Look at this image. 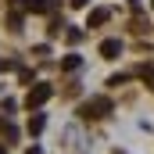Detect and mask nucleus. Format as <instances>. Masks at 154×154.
<instances>
[{
  "label": "nucleus",
  "instance_id": "f8f14e48",
  "mask_svg": "<svg viewBox=\"0 0 154 154\" xmlns=\"http://www.w3.org/2000/svg\"><path fill=\"white\" fill-rule=\"evenodd\" d=\"M151 7H154V0H151Z\"/></svg>",
  "mask_w": 154,
  "mask_h": 154
},
{
  "label": "nucleus",
  "instance_id": "f257e3e1",
  "mask_svg": "<svg viewBox=\"0 0 154 154\" xmlns=\"http://www.w3.org/2000/svg\"><path fill=\"white\" fill-rule=\"evenodd\" d=\"M79 115L82 118H108L111 115V100H108V97H90V100L79 108Z\"/></svg>",
  "mask_w": 154,
  "mask_h": 154
},
{
  "label": "nucleus",
  "instance_id": "9d476101",
  "mask_svg": "<svg viewBox=\"0 0 154 154\" xmlns=\"http://www.w3.org/2000/svg\"><path fill=\"white\" fill-rule=\"evenodd\" d=\"M29 154H43V151H39V147H29Z\"/></svg>",
  "mask_w": 154,
  "mask_h": 154
},
{
  "label": "nucleus",
  "instance_id": "423d86ee",
  "mask_svg": "<svg viewBox=\"0 0 154 154\" xmlns=\"http://www.w3.org/2000/svg\"><path fill=\"white\" fill-rule=\"evenodd\" d=\"M61 65H65V68H68V72H75L79 65H82V57H79V54H68V57H65V61H61Z\"/></svg>",
  "mask_w": 154,
  "mask_h": 154
},
{
  "label": "nucleus",
  "instance_id": "1a4fd4ad",
  "mask_svg": "<svg viewBox=\"0 0 154 154\" xmlns=\"http://www.w3.org/2000/svg\"><path fill=\"white\" fill-rule=\"evenodd\" d=\"M86 4H90V0H72V7H86Z\"/></svg>",
  "mask_w": 154,
  "mask_h": 154
},
{
  "label": "nucleus",
  "instance_id": "9b49d317",
  "mask_svg": "<svg viewBox=\"0 0 154 154\" xmlns=\"http://www.w3.org/2000/svg\"><path fill=\"white\" fill-rule=\"evenodd\" d=\"M0 154H7V147H0Z\"/></svg>",
  "mask_w": 154,
  "mask_h": 154
},
{
  "label": "nucleus",
  "instance_id": "39448f33",
  "mask_svg": "<svg viewBox=\"0 0 154 154\" xmlns=\"http://www.w3.org/2000/svg\"><path fill=\"white\" fill-rule=\"evenodd\" d=\"M43 125H47V118H43V115H29V133H32V136L43 133Z\"/></svg>",
  "mask_w": 154,
  "mask_h": 154
},
{
  "label": "nucleus",
  "instance_id": "7ed1b4c3",
  "mask_svg": "<svg viewBox=\"0 0 154 154\" xmlns=\"http://www.w3.org/2000/svg\"><path fill=\"white\" fill-rule=\"evenodd\" d=\"M108 18H111V11H108V7H93V11H90V18H86V25H90V29H97V25H104Z\"/></svg>",
  "mask_w": 154,
  "mask_h": 154
},
{
  "label": "nucleus",
  "instance_id": "0eeeda50",
  "mask_svg": "<svg viewBox=\"0 0 154 154\" xmlns=\"http://www.w3.org/2000/svg\"><path fill=\"white\" fill-rule=\"evenodd\" d=\"M140 75H143V82H147V86H151V90H154V68H143Z\"/></svg>",
  "mask_w": 154,
  "mask_h": 154
},
{
  "label": "nucleus",
  "instance_id": "20e7f679",
  "mask_svg": "<svg viewBox=\"0 0 154 154\" xmlns=\"http://www.w3.org/2000/svg\"><path fill=\"white\" fill-rule=\"evenodd\" d=\"M122 54V39H104L100 43V57H118Z\"/></svg>",
  "mask_w": 154,
  "mask_h": 154
},
{
  "label": "nucleus",
  "instance_id": "f03ea898",
  "mask_svg": "<svg viewBox=\"0 0 154 154\" xmlns=\"http://www.w3.org/2000/svg\"><path fill=\"white\" fill-rule=\"evenodd\" d=\"M50 93H54V90H50L47 82H36V86L29 90V97H25V108H29V111H36V108H43V104L50 100Z\"/></svg>",
  "mask_w": 154,
  "mask_h": 154
},
{
  "label": "nucleus",
  "instance_id": "6e6552de",
  "mask_svg": "<svg viewBox=\"0 0 154 154\" xmlns=\"http://www.w3.org/2000/svg\"><path fill=\"white\" fill-rule=\"evenodd\" d=\"M7 68H14V61H0V72H7Z\"/></svg>",
  "mask_w": 154,
  "mask_h": 154
}]
</instances>
